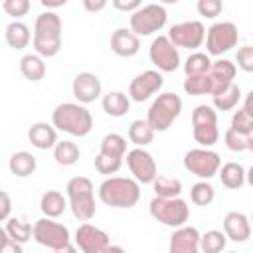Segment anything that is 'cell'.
Listing matches in <instances>:
<instances>
[{
	"instance_id": "6da1fadb",
	"label": "cell",
	"mask_w": 253,
	"mask_h": 253,
	"mask_svg": "<svg viewBox=\"0 0 253 253\" xmlns=\"http://www.w3.org/2000/svg\"><path fill=\"white\" fill-rule=\"evenodd\" d=\"M61 30H63V24H61V18L57 12H53V10L42 12L36 18L34 36H32L36 55H40L42 59L55 57L61 49Z\"/></svg>"
},
{
	"instance_id": "7a4b0ae2",
	"label": "cell",
	"mask_w": 253,
	"mask_h": 253,
	"mask_svg": "<svg viewBox=\"0 0 253 253\" xmlns=\"http://www.w3.org/2000/svg\"><path fill=\"white\" fill-rule=\"evenodd\" d=\"M51 126L71 136H87L93 128V117L85 105L59 103L51 111Z\"/></svg>"
},
{
	"instance_id": "3957f363",
	"label": "cell",
	"mask_w": 253,
	"mask_h": 253,
	"mask_svg": "<svg viewBox=\"0 0 253 253\" xmlns=\"http://www.w3.org/2000/svg\"><path fill=\"white\" fill-rule=\"evenodd\" d=\"M99 200L109 206V208H119V210H128L136 206L140 200V184L132 178L125 176H111L101 182L99 190Z\"/></svg>"
},
{
	"instance_id": "277c9868",
	"label": "cell",
	"mask_w": 253,
	"mask_h": 253,
	"mask_svg": "<svg viewBox=\"0 0 253 253\" xmlns=\"http://www.w3.org/2000/svg\"><path fill=\"white\" fill-rule=\"evenodd\" d=\"M65 198L67 208L79 221H89L95 215V188L87 176H73L65 186Z\"/></svg>"
},
{
	"instance_id": "5b68a950",
	"label": "cell",
	"mask_w": 253,
	"mask_h": 253,
	"mask_svg": "<svg viewBox=\"0 0 253 253\" xmlns=\"http://www.w3.org/2000/svg\"><path fill=\"white\" fill-rule=\"evenodd\" d=\"M182 113V99L172 93V91H166V93H160L152 105L148 107V113H146V123L148 126L156 132H164L172 126V123L180 117Z\"/></svg>"
},
{
	"instance_id": "8992f818",
	"label": "cell",
	"mask_w": 253,
	"mask_h": 253,
	"mask_svg": "<svg viewBox=\"0 0 253 253\" xmlns=\"http://www.w3.org/2000/svg\"><path fill=\"white\" fill-rule=\"evenodd\" d=\"M148 211L158 223L172 227V229L186 225L190 217V206L182 198H156L154 196L148 204Z\"/></svg>"
},
{
	"instance_id": "52a82bcc",
	"label": "cell",
	"mask_w": 253,
	"mask_h": 253,
	"mask_svg": "<svg viewBox=\"0 0 253 253\" xmlns=\"http://www.w3.org/2000/svg\"><path fill=\"white\" fill-rule=\"evenodd\" d=\"M168 12L162 4H144L138 10L130 14V32L140 38V36H152L154 32H160L166 26Z\"/></svg>"
},
{
	"instance_id": "ba28073f",
	"label": "cell",
	"mask_w": 253,
	"mask_h": 253,
	"mask_svg": "<svg viewBox=\"0 0 253 253\" xmlns=\"http://www.w3.org/2000/svg\"><path fill=\"white\" fill-rule=\"evenodd\" d=\"M206 53L221 57L231 51L239 42V32L233 22H215L206 30Z\"/></svg>"
},
{
	"instance_id": "9c48e42d",
	"label": "cell",
	"mask_w": 253,
	"mask_h": 253,
	"mask_svg": "<svg viewBox=\"0 0 253 253\" xmlns=\"http://www.w3.org/2000/svg\"><path fill=\"white\" fill-rule=\"evenodd\" d=\"M221 166V156L211 148H190L184 154V168L198 176L200 180H210L217 174Z\"/></svg>"
},
{
	"instance_id": "30bf717a",
	"label": "cell",
	"mask_w": 253,
	"mask_h": 253,
	"mask_svg": "<svg viewBox=\"0 0 253 253\" xmlns=\"http://www.w3.org/2000/svg\"><path fill=\"white\" fill-rule=\"evenodd\" d=\"M32 237L42 245V247H47V249H59L67 243H71V237H69V229L59 223V221H53L49 217H40L34 225H32Z\"/></svg>"
},
{
	"instance_id": "8fae6325",
	"label": "cell",
	"mask_w": 253,
	"mask_h": 253,
	"mask_svg": "<svg viewBox=\"0 0 253 253\" xmlns=\"http://www.w3.org/2000/svg\"><path fill=\"white\" fill-rule=\"evenodd\" d=\"M148 57H150V63L160 73H172L182 65L178 47L172 45V42L166 36H158L152 40L148 47Z\"/></svg>"
},
{
	"instance_id": "7c38bea8",
	"label": "cell",
	"mask_w": 253,
	"mask_h": 253,
	"mask_svg": "<svg viewBox=\"0 0 253 253\" xmlns=\"http://www.w3.org/2000/svg\"><path fill=\"white\" fill-rule=\"evenodd\" d=\"M166 38L172 42L176 47H186V49H196L204 43L206 38V26L200 20H186L170 26Z\"/></svg>"
},
{
	"instance_id": "4fadbf2b",
	"label": "cell",
	"mask_w": 253,
	"mask_h": 253,
	"mask_svg": "<svg viewBox=\"0 0 253 253\" xmlns=\"http://www.w3.org/2000/svg\"><path fill=\"white\" fill-rule=\"evenodd\" d=\"M126 166L132 174V180L138 184H152L158 176V166L152 154L144 148H132L126 152Z\"/></svg>"
},
{
	"instance_id": "5bb4252c",
	"label": "cell",
	"mask_w": 253,
	"mask_h": 253,
	"mask_svg": "<svg viewBox=\"0 0 253 253\" xmlns=\"http://www.w3.org/2000/svg\"><path fill=\"white\" fill-rule=\"evenodd\" d=\"M164 85V77L156 69H146L138 75L132 77L128 85V99L134 103H144L148 101L154 93H158Z\"/></svg>"
},
{
	"instance_id": "9a60e30c",
	"label": "cell",
	"mask_w": 253,
	"mask_h": 253,
	"mask_svg": "<svg viewBox=\"0 0 253 253\" xmlns=\"http://www.w3.org/2000/svg\"><path fill=\"white\" fill-rule=\"evenodd\" d=\"M109 245H111L109 235L101 227L89 221H83L75 231V247L81 253H103Z\"/></svg>"
},
{
	"instance_id": "2e32d148",
	"label": "cell",
	"mask_w": 253,
	"mask_h": 253,
	"mask_svg": "<svg viewBox=\"0 0 253 253\" xmlns=\"http://www.w3.org/2000/svg\"><path fill=\"white\" fill-rule=\"evenodd\" d=\"M71 91H73V97L77 99L79 105H89L93 101H97L103 93V85H101V79L91 73V71H81L75 75L73 83H71Z\"/></svg>"
},
{
	"instance_id": "e0dca14e",
	"label": "cell",
	"mask_w": 253,
	"mask_h": 253,
	"mask_svg": "<svg viewBox=\"0 0 253 253\" xmlns=\"http://www.w3.org/2000/svg\"><path fill=\"white\" fill-rule=\"evenodd\" d=\"M168 253H200V231L194 225L174 229L168 241Z\"/></svg>"
},
{
	"instance_id": "ac0fdd59",
	"label": "cell",
	"mask_w": 253,
	"mask_h": 253,
	"mask_svg": "<svg viewBox=\"0 0 253 253\" xmlns=\"http://www.w3.org/2000/svg\"><path fill=\"white\" fill-rule=\"evenodd\" d=\"M235 73H237V67L231 59H217V61H211V67L208 71L210 75V81H211V97L217 95L219 91H223L225 87H229L231 83H235Z\"/></svg>"
},
{
	"instance_id": "d6986e66",
	"label": "cell",
	"mask_w": 253,
	"mask_h": 253,
	"mask_svg": "<svg viewBox=\"0 0 253 253\" xmlns=\"http://www.w3.org/2000/svg\"><path fill=\"white\" fill-rule=\"evenodd\" d=\"M223 235L233 243H245L251 237V223L243 211H229L223 217Z\"/></svg>"
},
{
	"instance_id": "ffe728a7",
	"label": "cell",
	"mask_w": 253,
	"mask_h": 253,
	"mask_svg": "<svg viewBox=\"0 0 253 253\" xmlns=\"http://www.w3.org/2000/svg\"><path fill=\"white\" fill-rule=\"evenodd\" d=\"M111 49L119 57H132L140 49V38H136L128 28H117L111 36Z\"/></svg>"
},
{
	"instance_id": "44dd1931",
	"label": "cell",
	"mask_w": 253,
	"mask_h": 253,
	"mask_svg": "<svg viewBox=\"0 0 253 253\" xmlns=\"http://www.w3.org/2000/svg\"><path fill=\"white\" fill-rule=\"evenodd\" d=\"M28 140L38 150H49L57 144V130L49 123H34L28 130Z\"/></svg>"
},
{
	"instance_id": "7402d4cb",
	"label": "cell",
	"mask_w": 253,
	"mask_h": 253,
	"mask_svg": "<svg viewBox=\"0 0 253 253\" xmlns=\"http://www.w3.org/2000/svg\"><path fill=\"white\" fill-rule=\"evenodd\" d=\"M40 210H42L43 217L55 219L67 210V198L59 190H47L40 198Z\"/></svg>"
},
{
	"instance_id": "603a6c76",
	"label": "cell",
	"mask_w": 253,
	"mask_h": 253,
	"mask_svg": "<svg viewBox=\"0 0 253 253\" xmlns=\"http://www.w3.org/2000/svg\"><path fill=\"white\" fill-rule=\"evenodd\" d=\"M8 168H10V172H12L16 178H28V176H32V174L36 172L38 160H36V156H34L32 152H28V150H18V152H14V154L10 156Z\"/></svg>"
},
{
	"instance_id": "cb8c5ba5",
	"label": "cell",
	"mask_w": 253,
	"mask_h": 253,
	"mask_svg": "<svg viewBox=\"0 0 253 253\" xmlns=\"http://www.w3.org/2000/svg\"><path fill=\"white\" fill-rule=\"evenodd\" d=\"M217 176L221 180V184L229 190H239L243 184H245V178H247V170L243 164L239 162H225L219 166L217 170Z\"/></svg>"
},
{
	"instance_id": "d4e9b609",
	"label": "cell",
	"mask_w": 253,
	"mask_h": 253,
	"mask_svg": "<svg viewBox=\"0 0 253 253\" xmlns=\"http://www.w3.org/2000/svg\"><path fill=\"white\" fill-rule=\"evenodd\" d=\"M4 40L12 49H24L32 42V32L24 22L12 20L4 30Z\"/></svg>"
},
{
	"instance_id": "484cf974",
	"label": "cell",
	"mask_w": 253,
	"mask_h": 253,
	"mask_svg": "<svg viewBox=\"0 0 253 253\" xmlns=\"http://www.w3.org/2000/svg\"><path fill=\"white\" fill-rule=\"evenodd\" d=\"M103 111L109 115V117H125L128 111H130V99L126 93L123 91H109L107 95H103Z\"/></svg>"
},
{
	"instance_id": "4316f807",
	"label": "cell",
	"mask_w": 253,
	"mask_h": 253,
	"mask_svg": "<svg viewBox=\"0 0 253 253\" xmlns=\"http://www.w3.org/2000/svg\"><path fill=\"white\" fill-rule=\"evenodd\" d=\"M251 97L253 93H247L245 95V103L243 107H239L233 117H231V126L235 132H241V134H253V109H251Z\"/></svg>"
},
{
	"instance_id": "83f0119b",
	"label": "cell",
	"mask_w": 253,
	"mask_h": 253,
	"mask_svg": "<svg viewBox=\"0 0 253 253\" xmlns=\"http://www.w3.org/2000/svg\"><path fill=\"white\" fill-rule=\"evenodd\" d=\"M45 63H43V59L40 57V55H36V53H26L22 59H20V73L28 79V81H32V83H38V81H42L43 77H45Z\"/></svg>"
},
{
	"instance_id": "f1b7e54d",
	"label": "cell",
	"mask_w": 253,
	"mask_h": 253,
	"mask_svg": "<svg viewBox=\"0 0 253 253\" xmlns=\"http://www.w3.org/2000/svg\"><path fill=\"white\" fill-rule=\"evenodd\" d=\"M241 97H243L241 95V87L237 83H231L229 87H225L223 91H219L217 95L211 97V101H213L211 107L215 111H231L241 103Z\"/></svg>"
},
{
	"instance_id": "f546056e",
	"label": "cell",
	"mask_w": 253,
	"mask_h": 253,
	"mask_svg": "<svg viewBox=\"0 0 253 253\" xmlns=\"http://www.w3.org/2000/svg\"><path fill=\"white\" fill-rule=\"evenodd\" d=\"M81 156L79 146L73 140H57L53 146V160L59 166H73Z\"/></svg>"
},
{
	"instance_id": "4dcf8cb0",
	"label": "cell",
	"mask_w": 253,
	"mask_h": 253,
	"mask_svg": "<svg viewBox=\"0 0 253 253\" xmlns=\"http://www.w3.org/2000/svg\"><path fill=\"white\" fill-rule=\"evenodd\" d=\"M128 140L136 146V148H144L154 140V130L148 126L146 121L136 119L128 125Z\"/></svg>"
},
{
	"instance_id": "1f68e13d",
	"label": "cell",
	"mask_w": 253,
	"mask_h": 253,
	"mask_svg": "<svg viewBox=\"0 0 253 253\" xmlns=\"http://www.w3.org/2000/svg\"><path fill=\"white\" fill-rule=\"evenodd\" d=\"M186 77H194V75H208L210 67H211V59L208 53L204 51H194L188 55V59L182 63Z\"/></svg>"
},
{
	"instance_id": "d6a6232c",
	"label": "cell",
	"mask_w": 253,
	"mask_h": 253,
	"mask_svg": "<svg viewBox=\"0 0 253 253\" xmlns=\"http://www.w3.org/2000/svg\"><path fill=\"white\" fill-rule=\"evenodd\" d=\"M99 154H105V156H113V158H121L126 154V138L119 132H109L103 136L101 140V150Z\"/></svg>"
},
{
	"instance_id": "836d02e7",
	"label": "cell",
	"mask_w": 253,
	"mask_h": 253,
	"mask_svg": "<svg viewBox=\"0 0 253 253\" xmlns=\"http://www.w3.org/2000/svg\"><path fill=\"white\" fill-rule=\"evenodd\" d=\"M6 233L12 241L24 245L32 239V223L26 221V219H20V217H8L6 219Z\"/></svg>"
},
{
	"instance_id": "e575fe53",
	"label": "cell",
	"mask_w": 253,
	"mask_h": 253,
	"mask_svg": "<svg viewBox=\"0 0 253 253\" xmlns=\"http://www.w3.org/2000/svg\"><path fill=\"white\" fill-rule=\"evenodd\" d=\"M152 190H154L156 198H180L182 182L178 178H170V176H156L152 182Z\"/></svg>"
},
{
	"instance_id": "d590c367",
	"label": "cell",
	"mask_w": 253,
	"mask_h": 253,
	"mask_svg": "<svg viewBox=\"0 0 253 253\" xmlns=\"http://www.w3.org/2000/svg\"><path fill=\"white\" fill-rule=\"evenodd\" d=\"M227 245V237L219 229L200 233V253H221Z\"/></svg>"
},
{
	"instance_id": "8d00e7d4",
	"label": "cell",
	"mask_w": 253,
	"mask_h": 253,
	"mask_svg": "<svg viewBox=\"0 0 253 253\" xmlns=\"http://www.w3.org/2000/svg\"><path fill=\"white\" fill-rule=\"evenodd\" d=\"M192 136L200 148H211L219 140L217 125H192Z\"/></svg>"
},
{
	"instance_id": "74e56055",
	"label": "cell",
	"mask_w": 253,
	"mask_h": 253,
	"mask_svg": "<svg viewBox=\"0 0 253 253\" xmlns=\"http://www.w3.org/2000/svg\"><path fill=\"white\" fill-rule=\"evenodd\" d=\"M223 142L231 152H247L253 150V134H241L233 128H227L223 134Z\"/></svg>"
},
{
	"instance_id": "f35d334b",
	"label": "cell",
	"mask_w": 253,
	"mask_h": 253,
	"mask_svg": "<svg viewBox=\"0 0 253 253\" xmlns=\"http://www.w3.org/2000/svg\"><path fill=\"white\" fill-rule=\"evenodd\" d=\"M213 198H215V190L208 180H200L190 188V200L196 206L206 208V206H210L213 202Z\"/></svg>"
},
{
	"instance_id": "ab89813d",
	"label": "cell",
	"mask_w": 253,
	"mask_h": 253,
	"mask_svg": "<svg viewBox=\"0 0 253 253\" xmlns=\"http://www.w3.org/2000/svg\"><path fill=\"white\" fill-rule=\"evenodd\" d=\"M184 91L192 97H202V95H211V81L210 75H194L184 79Z\"/></svg>"
},
{
	"instance_id": "60d3db41",
	"label": "cell",
	"mask_w": 253,
	"mask_h": 253,
	"mask_svg": "<svg viewBox=\"0 0 253 253\" xmlns=\"http://www.w3.org/2000/svg\"><path fill=\"white\" fill-rule=\"evenodd\" d=\"M192 125H217V111L211 105H198L192 111Z\"/></svg>"
},
{
	"instance_id": "b9f144b4",
	"label": "cell",
	"mask_w": 253,
	"mask_h": 253,
	"mask_svg": "<svg viewBox=\"0 0 253 253\" xmlns=\"http://www.w3.org/2000/svg\"><path fill=\"white\" fill-rule=\"evenodd\" d=\"M121 164H123L121 158H113V156H105V154H97L95 156V170L99 174H105V176L117 174Z\"/></svg>"
},
{
	"instance_id": "7bdbcfd3",
	"label": "cell",
	"mask_w": 253,
	"mask_h": 253,
	"mask_svg": "<svg viewBox=\"0 0 253 253\" xmlns=\"http://www.w3.org/2000/svg\"><path fill=\"white\" fill-rule=\"evenodd\" d=\"M2 8H4V12L8 16H12L14 20H18V18H22V16H26L30 12L32 4H30V0H4L2 2Z\"/></svg>"
},
{
	"instance_id": "ee69618b",
	"label": "cell",
	"mask_w": 253,
	"mask_h": 253,
	"mask_svg": "<svg viewBox=\"0 0 253 253\" xmlns=\"http://www.w3.org/2000/svg\"><path fill=\"white\" fill-rule=\"evenodd\" d=\"M196 8H198L200 16H206L208 20H213L215 16H219V14H221L223 4H221L219 0H200Z\"/></svg>"
},
{
	"instance_id": "f6af8a7d",
	"label": "cell",
	"mask_w": 253,
	"mask_h": 253,
	"mask_svg": "<svg viewBox=\"0 0 253 253\" xmlns=\"http://www.w3.org/2000/svg\"><path fill=\"white\" fill-rule=\"evenodd\" d=\"M235 61H237V67H241L245 73H251L253 71V47L251 45L239 47L237 55H235Z\"/></svg>"
},
{
	"instance_id": "bcb514c9",
	"label": "cell",
	"mask_w": 253,
	"mask_h": 253,
	"mask_svg": "<svg viewBox=\"0 0 253 253\" xmlns=\"http://www.w3.org/2000/svg\"><path fill=\"white\" fill-rule=\"evenodd\" d=\"M12 213V198L8 192L0 190V221H6Z\"/></svg>"
},
{
	"instance_id": "7dc6e473",
	"label": "cell",
	"mask_w": 253,
	"mask_h": 253,
	"mask_svg": "<svg viewBox=\"0 0 253 253\" xmlns=\"http://www.w3.org/2000/svg\"><path fill=\"white\" fill-rule=\"evenodd\" d=\"M142 4H140V0H113V8H117V10H121V12H134V10H138Z\"/></svg>"
},
{
	"instance_id": "c3c4849f",
	"label": "cell",
	"mask_w": 253,
	"mask_h": 253,
	"mask_svg": "<svg viewBox=\"0 0 253 253\" xmlns=\"http://www.w3.org/2000/svg\"><path fill=\"white\" fill-rule=\"evenodd\" d=\"M105 6H107L105 0H83V8L87 12H101Z\"/></svg>"
},
{
	"instance_id": "681fc988",
	"label": "cell",
	"mask_w": 253,
	"mask_h": 253,
	"mask_svg": "<svg viewBox=\"0 0 253 253\" xmlns=\"http://www.w3.org/2000/svg\"><path fill=\"white\" fill-rule=\"evenodd\" d=\"M0 253H24V249H22V245H20V243H16V241L8 239V241L0 247Z\"/></svg>"
},
{
	"instance_id": "f907efd6",
	"label": "cell",
	"mask_w": 253,
	"mask_h": 253,
	"mask_svg": "<svg viewBox=\"0 0 253 253\" xmlns=\"http://www.w3.org/2000/svg\"><path fill=\"white\" fill-rule=\"evenodd\" d=\"M65 2L67 0H42V6L43 8H61V6H65Z\"/></svg>"
},
{
	"instance_id": "816d5d0a",
	"label": "cell",
	"mask_w": 253,
	"mask_h": 253,
	"mask_svg": "<svg viewBox=\"0 0 253 253\" xmlns=\"http://www.w3.org/2000/svg\"><path fill=\"white\" fill-rule=\"evenodd\" d=\"M53 253H79V249L73 245V243H67V245H63V247H59V249H55Z\"/></svg>"
},
{
	"instance_id": "f5cc1de1",
	"label": "cell",
	"mask_w": 253,
	"mask_h": 253,
	"mask_svg": "<svg viewBox=\"0 0 253 253\" xmlns=\"http://www.w3.org/2000/svg\"><path fill=\"white\" fill-rule=\"evenodd\" d=\"M103 253H126V251H125L121 245H109V247H107Z\"/></svg>"
},
{
	"instance_id": "db71d44e",
	"label": "cell",
	"mask_w": 253,
	"mask_h": 253,
	"mask_svg": "<svg viewBox=\"0 0 253 253\" xmlns=\"http://www.w3.org/2000/svg\"><path fill=\"white\" fill-rule=\"evenodd\" d=\"M8 239H10V237H8L6 229H4V227H0V247H2V245H4V243H6Z\"/></svg>"
},
{
	"instance_id": "11a10c76",
	"label": "cell",
	"mask_w": 253,
	"mask_h": 253,
	"mask_svg": "<svg viewBox=\"0 0 253 253\" xmlns=\"http://www.w3.org/2000/svg\"><path fill=\"white\" fill-rule=\"evenodd\" d=\"M227 253H237V251H227Z\"/></svg>"
}]
</instances>
